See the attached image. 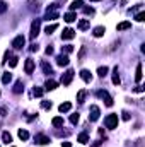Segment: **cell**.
Segmentation results:
<instances>
[{
  "instance_id": "cell-39",
  "label": "cell",
  "mask_w": 145,
  "mask_h": 147,
  "mask_svg": "<svg viewBox=\"0 0 145 147\" xmlns=\"http://www.w3.org/2000/svg\"><path fill=\"white\" fill-rule=\"evenodd\" d=\"M17 60H19V58H17V57H12V58H10V63H9V65H10V67H12V69H14V67H15V65H17Z\"/></svg>"
},
{
  "instance_id": "cell-6",
  "label": "cell",
  "mask_w": 145,
  "mask_h": 147,
  "mask_svg": "<svg viewBox=\"0 0 145 147\" xmlns=\"http://www.w3.org/2000/svg\"><path fill=\"white\" fill-rule=\"evenodd\" d=\"M97 96H101V98L104 99V105H106V106H113V98L108 94V91H99Z\"/></svg>"
},
{
  "instance_id": "cell-36",
  "label": "cell",
  "mask_w": 145,
  "mask_h": 147,
  "mask_svg": "<svg viewBox=\"0 0 145 147\" xmlns=\"http://www.w3.org/2000/svg\"><path fill=\"white\" fill-rule=\"evenodd\" d=\"M7 12V3L3 0H0V14H5Z\"/></svg>"
},
{
  "instance_id": "cell-10",
  "label": "cell",
  "mask_w": 145,
  "mask_h": 147,
  "mask_svg": "<svg viewBox=\"0 0 145 147\" xmlns=\"http://www.w3.org/2000/svg\"><path fill=\"white\" fill-rule=\"evenodd\" d=\"M24 70H26V74H33V70H34V60L28 58L26 60V65H24Z\"/></svg>"
},
{
  "instance_id": "cell-1",
  "label": "cell",
  "mask_w": 145,
  "mask_h": 147,
  "mask_svg": "<svg viewBox=\"0 0 145 147\" xmlns=\"http://www.w3.org/2000/svg\"><path fill=\"white\" fill-rule=\"evenodd\" d=\"M118 121H119L118 115H108V116L104 118V125H106V128H111V130L118 127Z\"/></svg>"
},
{
  "instance_id": "cell-43",
  "label": "cell",
  "mask_w": 145,
  "mask_h": 147,
  "mask_svg": "<svg viewBox=\"0 0 145 147\" xmlns=\"http://www.w3.org/2000/svg\"><path fill=\"white\" fill-rule=\"evenodd\" d=\"M38 48H39V46H38L36 43H33V45H31V51H38Z\"/></svg>"
},
{
  "instance_id": "cell-24",
  "label": "cell",
  "mask_w": 145,
  "mask_h": 147,
  "mask_svg": "<svg viewBox=\"0 0 145 147\" xmlns=\"http://www.w3.org/2000/svg\"><path fill=\"white\" fill-rule=\"evenodd\" d=\"M51 125H53V127H62V125H63V118H62V116H55V118L51 120Z\"/></svg>"
},
{
  "instance_id": "cell-25",
  "label": "cell",
  "mask_w": 145,
  "mask_h": 147,
  "mask_svg": "<svg viewBox=\"0 0 145 147\" xmlns=\"http://www.w3.org/2000/svg\"><path fill=\"white\" fill-rule=\"evenodd\" d=\"M2 140H3V144L9 146V144L12 142V135H10L9 132H3V134H2Z\"/></svg>"
},
{
  "instance_id": "cell-26",
  "label": "cell",
  "mask_w": 145,
  "mask_h": 147,
  "mask_svg": "<svg viewBox=\"0 0 145 147\" xmlns=\"http://www.w3.org/2000/svg\"><path fill=\"white\" fill-rule=\"evenodd\" d=\"M77 140H79L80 144H87V142H89V135H87V134L84 132V134H80V135L77 137Z\"/></svg>"
},
{
  "instance_id": "cell-17",
  "label": "cell",
  "mask_w": 145,
  "mask_h": 147,
  "mask_svg": "<svg viewBox=\"0 0 145 147\" xmlns=\"http://www.w3.org/2000/svg\"><path fill=\"white\" fill-rule=\"evenodd\" d=\"M142 77H144V75H142V63H138V65H137V70H135V80L140 84V82H142Z\"/></svg>"
},
{
  "instance_id": "cell-23",
  "label": "cell",
  "mask_w": 145,
  "mask_h": 147,
  "mask_svg": "<svg viewBox=\"0 0 145 147\" xmlns=\"http://www.w3.org/2000/svg\"><path fill=\"white\" fill-rule=\"evenodd\" d=\"M85 96H87V91H85V89H82V91H79V92H77V101H79V103H84V99H85Z\"/></svg>"
},
{
  "instance_id": "cell-20",
  "label": "cell",
  "mask_w": 145,
  "mask_h": 147,
  "mask_svg": "<svg viewBox=\"0 0 145 147\" xmlns=\"http://www.w3.org/2000/svg\"><path fill=\"white\" fill-rule=\"evenodd\" d=\"M58 110H60V113H67V111L72 110V103H62L58 106Z\"/></svg>"
},
{
  "instance_id": "cell-14",
  "label": "cell",
  "mask_w": 145,
  "mask_h": 147,
  "mask_svg": "<svg viewBox=\"0 0 145 147\" xmlns=\"http://www.w3.org/2000/svg\"><path fill=\"white\" fill-rule=\"evenodd\" d=\"M119 82H121V79H119L118 67H114V69H113V84H114V86H119Z\"/></svg>"
},
{
  "instance_id": "cell-21",
  "label": "cell",
  "mask_w": 145,
  "mask_h": 147,
  "mask_svg": "<svg viewBox=\"0 0 145 147\" xmlns=\"http://www.w3.org/2000/svg\"><path fill=\"white\" fill-rule=\"evenodd\" d=\"M17 135H19L21 140H28V139H29V134H28V130H24V128H19Z\"/></svg>"
},
{
  "instance_id": "cell-30",
  "label": "cell",
  "mask_w": 145,
  "mask_h": 147,
  "mask_svg": "<svg viewBox=\"0 0 145 147\" xmlns=\"http://www.w3.org/2000/svg\"><path fill=\"white\" fill-rule=\"evenodd\" d=\"M10 80H12V74L5 72V74H3V75H2V82H3V84H9Z\"/></svg>"
},
{
  "instance_id": "cell-15",
  "label": "cell",
  "mask_w": 145,
  "mask_h": 147,
  "mask_svg": "<svg viewBox=\"0 0 145 147\" xmlns=\"http://www.w3.org/2000/svg\"><path fill=\"white\" fill-rule=\"evenodd\" d=\"M56 80H53V79H48L46 80V84H44V87H46V91H53V89H56Z\"/></svg>"
},
{
  "instance_id": "cell-40",
  "label": "cell",
  "mask_w": 145,
  "mask_h": 147,
  "mask_svg": "<svg viewBox=\"0 0 145 147\" xmlns=\"http://www.w3.org/2000/svg\"><path fill=\"white\" fill-rule=\"evenodd\" d=\"M29 7H31L33 10H34V9L38 10V0H29Z\"/></svg>"
},
{
  "instance_id": "cell-13",
  "label": "cell",
  "mask_w": 145,
  "mask_h": 147,
  "mask_svg": "<svg viewBox=\"0 0 145 147\" xmlns=\"http://www.w3.org/2000/svg\"><path fill=\"white\" fill-rule=\"evenodd\" d=\"M130 28H132V22H130V21H123V22H119V24L116 26L118 31H126V29H130Z\"/></svg>"
},
{
  "instance_id": "cell-37",
  "label": "cell",
  "mask_w": 145,
  "mask_h": 147,
  "mask_svg": "<svg viewBox=\"0 0 145 147\" xmlns=\"http://www.w3.org/2000/svg\"><path fill=\"white\" fill-rule=\"evenodd\" d=\"M138 22H144L145 21V12H140V14H137V17H135Z\"/></svg>"
},
{
  "instance_id": "cell-22",
  "label": "cell",
  "mask_w": 145,
  "mask_h": 147,
  "mask_svg": "<svg viewBox=\"0 0 145 147\" xmlns=\"http://www.w3.org/2000/svg\"><path fill=\"white\" fill-rule=\"evenodd\" d=\"M44 19H58V12H55V10H46V16H44Z\"/></svg>"
},
{
  "instance_id": "cell-31",
  "label": "cell",
  "mask_w": 145,
  "mask_h": 147,
  "mask_svg": "<svg viewBox=\"0 0 145 147\" xmlns=\"http://www.w3.org/2000/svg\"><path fill=\"white\" fill-rule=\"evenodd\" d=\"M72 51H73L72 45H65V46H62V53H65V55H67V53H72Z\"/></svg>"
},
{
  "instance_id": "cell-7",
  "label": "cell",
  "mask_w": 145,
  "mask_h": 147,
  "mask_svg": "<svg viewBox=\"0 0 145 147\" xmlns=\"http://www.w3.org/2000/svg\"><path fill=\"white\" fill-rule=\"evenodd\" d=\"M56 63H58L60 67H67V65L70 63V60H68V57H67L65 53H62V55L56 57Z\"/></svg>"
},
{
  "instance_id": "cell-2",
  "label": "cell",
  "mask_w": 145,
  "mask_h": 147,
  "mask_svg": "<svg viewBox=\"0 0 145 147\" xmlns=\"http://www.w3.org/2000/svg\"><path fill=\"white\" fill-rule=\"evenodd\" d=\"M39 26H41V19H34L31 22V33H29L31 39H36V36L39 34Z\"/></svg>"
},
{
  "instance_id": "cell-11",
  "label": "cell",
  "mask_w": 145,
  "mask_h": 147,
  "mask_svg": "<svg viewBox=\"0 0 145 147\" xmlns=\"http://www.w3.org/2000/svg\"><path fill=\"white\" fill-rule=\"evenodd\" d=\"M41 69H43V72L46 74V75H51V74H53V69H51V65H50L46 60H43V62H41Z\"/></svg>"
},
{
  "instance_id": "cell-41",
  "label": "cell",
  "mask_w": 145,
  "mask_h": 147,
  "mask_svg": "<svg viewBox=\"0 0 145 147\" xmlns=\"http://www.w3.org/2000/svg\"><path fill=\"white\" fill-rule=\"evenodd\" d=\"M84 53H85V46H82V50H80V53H79V60H82Z\"/></svg>"
},
{
  "instance_id": "cell-34",
  "label": "cell",
  "mask_w": 145,
  "mask_h": 147,
  "mask_svg": "<svg viewBox=\"0 0 145 147\" xmlns=\"http://www.w3.org/2000/svg\"><path fill=\"white\" fill-rule=\"evenodd\" d=\"M70 123H79V113H73V115H70Z\"/></svg>"
},
{
  "instance_id": "cell-29",
  "label": "cell",
  "mask_w": 145,
  "mask_h": 147,
  "mask_svg": "<svg viewBox=\"0 0 145 147\" xmlns=\"http://www.w3.org/2000/svg\"><path fill=\"white\" fill-rule=\"evenodd\" d=\"M63 19H65L67 22H73V21L77 19V16H75L73 12H68V14H65V17H63Z\"/></svg>"
},
{
  "instance_id": "cell-18",
  "label": "cell",
  "mask_w": 145,
  "mask_h": 147,
  "mask_svg": "<svg viewBox=\"0 0 145 147\" xmlns=\"http://www.w3.org/2000/svg\"><path fill=\"white\" fill-rule=\"evenodd\" d=\"M22 91H24V84H22V80H17L15 86H14V92L15 94H21Z\"/></svg>"
},
{
  "instance_id": "cell-12",
  "label": "cell",
  "mask_w": 145,
  "mask_h": 147,
  "mask_svg": "<svg viewBox=\"0 0 145 147\" xmlns=\"http://www.w3.org/2000/svg\"><path fill=\"white\" fill-rule=\"evenodd\" d=\"M91 28V21L89 19H80L79 21V29L80 31H85V29H89Z\"/></svg>"
},
{
  "instance_id": "cell-35",
  "label": "cell",
  "mask_w": 145,
  "mask_h": 147,
  "mask_svg": "<svg viewBox=\"0 0 145 147\" xmlns=\"http://www.w3.org/2000/svg\"><path fill=\"white\" fill-rule=\"evenodd\" d=\"M41 106H43V110H51V106H53V105H51V101H43V103H41Z\"/></svg>"
},
{
  "instance_id": "cell-27",
  "label": "cell",
  "mask_w": 145,
  "mask_h": 147,
  "mask_svg": "<svg viewBox=\"0 0 145 147\" xmlns=\"http://www.w3.org/2000/svg\"><path fill=\"white\" fill-rule=\"evenodd\" d=\"M58 29V24H50V26H46V29H44V33L46 34H51L53 31H56Z\"/></svg>"
},
{
  "instance_id": "cell-28",
  "label": "cell",
  "mask_w": 145,
  "mask_h": 147,
  "mask_svg": "<svg viewBox=\"0 0 145 147\" xmlns=\"http://www.w3.org/2000/svg\"><path fill=\"white\" fill-rule=\"evenodd\" d=\"M108 72H109V69L106 67V65L97 69V74H99V77H106V75H108Z\"/></svg>"
},
{
  "instance_id": "cell-16",
  "label": "cell",
  "mask_w": 145,
  "mask_h": 147,
  "mask_svg": "<svg viewBox=\"0 0 145 147\" xmlns=\"http://www.w3.org/2000/svg\"><path fill=\"white\" fill-rule=\"evenodd\" d=\"M104 33H106V28H104V26H97V28H94V33H92V34L96 38H101Z\"/></svg>"
},
{
  "instance_id": "cell-46",
  "label": "cell",
  "mask_w": 145,
  "mask_h": 147,
  "mask_svg": "<svg viewBox=\"0 0 145 147\" xmlns=\"http://www.w3.org/2000/svg\"><path fill=\"white\" fill-rule=\"evenodd\" d=\"M62 147H72V144H70V142H63V144H62Z\"/></svg>"
},
{
  "instance_id": "cell-38",
  "label": "cell",
  "mask_w": 145,
  "mask_h": 147,
  "mask_svg": "<svg viewBox=\"0 0 145 147\" xmlns=\"http://www.w3.org/2000/svg\"><path fill=\"white\" fill-rule=\"evenodd\" d=\"M84 12H85L87 16H92V14H94V9H92V7H84Z\"/></svg>"
},
{
  "instance_id": "cell-44",
  "label": "cell",
  "mask_w": 145,
  "mask_h": 147,
  "mask_svg": "<svg viewBox=\"0 0 145 147\" xmlns=\"http://www.w3.org/2000/svg\"><path fill=\"white\" fill-rule=\"evenodd\" d=\"M51 53H53V48H51V46H48V48H46V55H51Z\"/></svg>"
},
{
  "instance_id": "cell-9",
  "label": "cell",
  "mask_w": 145,
  "mask_h": 147,
  "mask_svg": "<svg viewBox=\"0 0 145 147\" xmlns=\"http://www.w3.org/2000/svg\"><path fill=\"white\" fill-rule=\"evenodd\" d=\"M75 38V31L70 29V28H67V29H63V33H62V39H72Z\"/></svg>"
},
{
  "instance_id": "cell-3",
  "label": "cell",
  "mask_w": 145,
  "mask_h": 147,
  "mask_svg": "<svg viewBox=\"0 0 145 147\" xmlns=\"http://www.w3.org/2000/svg\"><path fill=\"white\" fill-rule=\"evenodd\" d=\"M24 45H26V38L22 36V34H19V36H15L12 39V46H14L15 50H22Z\"/></svg>"
},
{
  "instance_id": "cell-8",
  "label": "cell",
  "mask_w": 145,
  "mask_h": 147,
  "mask_svg": "<svg viewBox=\"0 0 145 147\" xmlns=\"http://www.w3.org/2000/svg\"><path fill=\"white\" fill-rule=\"evenodd\" d=\"M34 140H36L38 144H41V146H46V144H50V139H48L46 135H43V134H38L36 137H34Z\"/></svg>"
},
{
  "instance_id": "cell-48",
  "label": "cell",
  "mask_w": 145,
  "mask_h": 147,
  "mask_svg": "<svg viewBox=\"0 0 145 147\" xmlns=\"http://www.w3.org/2000/svg\"><path fill=\"white\" fill-rule=\"evenodd\" d=\"M10 147H15V146H10Z\"/></svg>"
},
{
  "instance_id": "cell-42",
  "label": "cell",
  "mask_w": 145,
  "mask_h": 147,
  "mask_svg": "<svg viewBox=\"0 0 145 147\" xmlns=\"http://www.w3.org/2000/svg\"><path fill=\"white\" fill-rule=\"evenodd\" d=\"M121 115H123V120H126V121L130 120V113H126V111H123Z\"/></svg>"
},
{
  "instance_id": "cell-19",
  "label": "cell",
  "mask_w": 145,
  "mask_h": 147,
  "mask_svg": "<svg viewBox=\"0 0 145 147\" xmlns=\"http://www.w3.org/2000/svg\"><path fill=\"white\" fill-rule=\"evenodd\" d=\"M80 77H82V79H84L85 82H91V80H92V74L89 72V70H85V69H84V70L80 72Z\"/></svg>"
},
{
  "instance_id": "cell-47",
  "label": "cell",
  "mask_w": 145,
  "mask_h": 147,
  "mask_svg": "<svg viewBox=\"0 0 145 147\" xmlns=\"http://www.w3.org/2000/svg\"><path fill=\"white\" fill-rule=\"evenodd\" d=\"M91 2H99V0H91Z\"/></svg>"
},
{
  "instance_id": "cell-4",
  "label": "cell",
  "mask_w": 145,
  "mask_h": 147,
  "mask_svg": "<svg viewBox=\"0 0 145 147\" xmlns=\"http://www.w3.org/2000/svg\"><path fill=\"white\" fill-rule=\"evenodd\" d=\"M72 79H73V70L70 69V70H67V72L62 75V84H63V86H70Z\"/></svg>"
},
{
  "instance_id": "cell-45",
  "label": "cell",
  "mask_w": 145,
  "mask_h": 147,
  "mask_svg": "<svg viewBox=\"0 0 145 147\" xmlns=\"http://www.w3.org/2000/svg\"><path fill=\"white\" fill-rule=\"evenodd\" d=\"M5 113H7L5 108H0V116H5Z\"/></svg>"
},
{
  "instance_id": "cell-32",
  "label": "cell",
  "mask_w": 145,
  "mask_h": 147,
  "mask_svg": "<svg viewBox=\"0 0 145 147\" xmlns=\"http://www.w3.org/2000/svg\"><path fill=\"white\" fill-rule=\"evenodd\" d=\"M84 3H82V0H75V2H72V5H70V9L72 10H75V9H80Z\"/></svg>"
},
{
  "instance_id": "cell-33",
  "label": "cell",
  "mask_w": 145,
  "mask_h": 147,
  "mask_svg": "<svg viewBox=\"0 0 145 147\" xmlns=\"http://www.w3.org/2000/svg\"><path fill=\"white\" fill-rule=\"evenodd\" d=\"M43 92H44V91H43L41 87H34V89H33V94H34L36 98H41V96H43Z\"/></svg>"
},
{
  "instance_id": "cell-5",
  "label": "cell",
  "mask_w": 145,
  "mask_h": 147,
  "mask_svg": "<svg viewBox=\"0 0 145 147\" xmlns=\"http://www.w3.org/2000/svg\"><path fill=\"white\" fill-rule=\"evenodd\" d=\"M99 115H101L99 108H97L96 105H92V106H91V115H89V120H91V121H97V120H99Z\"/></svg>"
}]
</instances>
